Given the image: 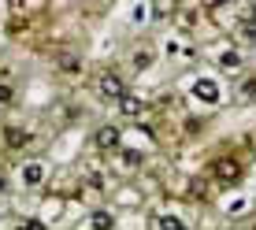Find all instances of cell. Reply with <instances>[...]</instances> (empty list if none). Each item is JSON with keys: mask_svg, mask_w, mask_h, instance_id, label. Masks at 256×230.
I'll return each instance as SVG.
<instances>
[{"mask_svg": "<svg viewBox=\"0 0 256 230\" xmlns=\"http://www.w3.org/2000/svg\"><path fill=\"white\" fill-rule=\"evenodd\" d=\"M238 171H242V167H238V160H234V156H223V160H216V178L234 182V178H238Z\"/></svg>", "mask_w": 256, "mask_h": 230, "instance_id": "3957f363", "label": "cell"}, {"mask_svg": "<svg viewBox=\"0 0 256 230\" xmlns=\"http://www.w3.org/2000/svg\"><path fill=\"white\" fill-rule=\"evenodd\" d=\"M112 226H116V223H112L108 212H96V216H93V230H112Z\"/></svg>", "mask_w": 256, "mask_h": 230, "instance_id": "ba28073f", "label": "cell"}, {"mask_svg": "<svg viewBox=\"0 0 256 230\" xmlns=\"http://www.w3.org/2000/svg\"><path fill=\"white\" fill-rule=\"evenodd\" d=\"M156 223H160V230H186V223H182V219H174V216H160Z\"/></svg>", "mask_w": 256, "mask_h": 230, "instance_id": "52a82bcc", "label": "cell"}, {"mask_svg": "<svg viewBox=\"0 0 256 230\" xmlns=\"http://www.w3.org/2000/svg\"><path fill=\"white\" fill-rule=\"evenodd\" d=\"M242 96H249V100H252V96H256V82H245L242 86Z\"/></svg>", "mask_w": 256, "mask_h": 230, "instance_id": "4fadbf2b", "label": "cell"}, {"mask_svg": "<svg viewBox=\"0 0 256 230\" xmlns=\"http://www.w3.org/2000/svg\"><path fill=\"white\" fill-rule=\"evenodd\" d=\"M12 100H15L12 86H0V108H4V104H12Z\"/></svg>", "mask_w": 256, "mask_h": 230, "instance_id": "8fae6325", "label": "cell"}, {"mask_svg": "<svg viewBox=\"0 0 256 230\" xmlns=\"http://www.w3.org/2000/svg\"><path fill=\"white\" fill-rule=\"evenodd\" d=\"M22 230H45V223H38V219H30V223H26Z\"/></svg>", "mask_w": 256, "mask_h": 230, "instance_id": "9a60e30c", "label": "cell"}, {"mask_svg": "<svg viewBox=\"0 0 256 230\" xmlns=\"http://www.w3.org/2000/svg\"><path fill=\"white\" fill-rule=\"evenodd\" d=\"M96 96H104V100H119V96H126V86H122V78L116 70H104L100 78H96Z\"/></svg>", "mask_w": 256, "mask_h": 230, "instance_id": "6da1fadb", "label": "cell"}, {"mask_svg": "<svg viewBox=\"0 0 256 230\" xmlns=\"http://www.w3.org/2000/svg\"><path fill=\"white\" fill-rule=\"evenodd\" d=\"M119 108H122V115H130V119H138V115L145 112V104H141L138 96H130V93H126V96H119Z\"/></svg>", "mask_w": 256, "mask_h": 230, "instance_id": "5b68a950", "label": "cell"}, {"mask_svg": "<svg viewBox=\"0 0 256 230\" xmlns=\"http://www.w3.org/2000/svg\"><path fill=\"white\" fill-rule=\"evenodd\" d=\"M8 145H15V148H19V145H26V134H22V130H15V126H8Z\"/></svg>", "mask_w": 256, "mask_h": 230, "instance_id": "9c48e42d", "label": "cell"}, {"mask_svg": "<svg viewBox=\"0 0 256 230\" xmlns=\"http://www.w3.org/2000/svg\"><path fill=\"white\" fill-rule=\"evenodd\" d=\"M22 182H26V186H41V182H45V167H41V164H26Z\"/></svg>", "mask_w": 256, "mask_h": 230, "instance_id": "8992f818", "label": "cell"}, {"mask_svg": "<svg viewBox=\"0 0 256 230\" xmlns=\"http://www.w3.org/2000/svg\"><path fill=\"white\" fill-rule=\"evenodd\" d=\"M193 96L204 100V104H219V86L212 82V78H197V82H193Z\"/></svg>", "mask_w": 256, "mask_h": 230, "instance_id": "7a4b0ae2", "label": "cell"}, {"mask_svg": "<svg viewBox=\"0 0 256 230\" xmlns=\"http://www.w3.org/2000/svg\"><path fill=\"white\" fill-rule=\"evenodd\" d=\"M60 70L74 74V70H78V56H60Z\"/></svg>", "mask_w": 256, "mask_h": 230, "instance_id": "30bf717a", "label": "cell"}, {"mask_svg": "<svg viewBox=\"0 0 256 230\" xmlns=\"http://www.w3.org/2000/svg\"><path fill=\"white\" fill-rule=\"evenodd\" d=\"M134 67H138V70L148 67V56H145V52H138V56H134Z\"/></svg>", "mask_w": 256, "mask_h": 230, "instance_id": "7c38bea8", "label": "cell"}, {"mask_svg": "<svg viewBox=\"0 0 256 230\" xmlns=\"http://www.w3.org/2000/svg\"><path fill=\"white\" fill-rule=\"evenodd\" d=\"M93 141H96V148H116L119 145V126H100Z\"/></svg>", "mask_w": 256, "mask_h": 230, "instance_id": "277c9868", "label": "cell"}, {"mask_svg": "<svg viewBox=\"0 0 256 230\" xmlns=\"http://www.w3.org/2000/svg\"><path fill=\"white\" fill-rule=\"evenodd\" d=\"M122 160H126L130 167H138V164H141V152H126V156H122Z\"/></svg>", "mask_w": 256, "mask_h": 230, "instance_id": "5bb4252c", "label": "cell"}]
</instances>
